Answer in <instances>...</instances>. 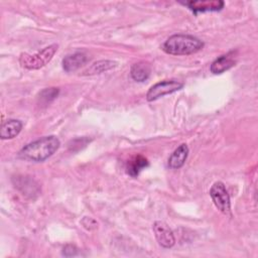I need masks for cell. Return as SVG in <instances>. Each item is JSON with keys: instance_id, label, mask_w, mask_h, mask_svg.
Listing matches in <instances>:
<instances>
[{"instance_id": "obj_10", "label": "cell", "mask_w": 258, "mask_h": 258, "mask_svg": "<svg viewBox=\"0 0 258 258\" xmlns=\"http://www.w3.org/2000/svg\"><path fill=\"white\" fill-rule=\"evenodd\" d=\"M22 122L17 119H9L2 123L0 129V137L1 139H12L16 137L21 129H22Z\"/></svg>"}, {"instance_id": "obj_8", "label": "cell", "mask_w": 258, "mask_h": 258, "mask_svg": "<svg viewBox=\"0 0 258 258\" xmlns=\"http://www.w3.org/2000/svg\"><path fill=\"white\" fill-rule=\"evenodd\" d=\"M236 51L232 50L227 52L226 54H223L219 57H217L210 67V71L211 73L218 75V74H222L226 71H228L229 69H231L232 67L235 66L236 63V59L234 58Z\"/></svg>"}, {"instance_id": "obj_2", "label": "cell", "mask_w": 258, "mask_h": 258, "mask_svg": "<svg viewBox=\"0 0 258 258\" xmlns=\"http://www.w3.org/2000/svg\"><path fill=\"white\" fill-rule=\"evenodd\" d=\"M204 41L190 34H173L162 44L164 52L172 55H188L204 47Z\"/></svg>"}, {"instance_id": "obj_11", "label": "cell", "mask_w": 258, "mask_h": 258, "mask_svg": "<svg viewBox=\"0 0 258 258\" xmlns=\"http://www.w3.org/2000/svg\"><path fill=\"white\" fill-rule=\"evenodd\" d=\"M188 155V147L186 144H180L169 156L167 164L171 169H178L183 166Z\"/></svg>"}, {"instance_id": "obj_6", "label": "cell", "mask_w": 258, "mask_h": 258, "mask_svg": "<svg viewBox=\"0 0 258 258\" xmlns=\"http://www.w3.org/2000/svg\"><path fill=\"white\" fill-rule=\"evenodd\" d=\"M152 229H153L155 239L161 247L168 249L175 244V238H174L173 232L168 227V225L165 224L164 222L162 221L154 222Z\"/></svg>"}, {"instance_id": "obj_7", "label": "cell", "mask_w": 258, "mask_h": 258, "mask_svg": "<svg viewBox=\"0 0 258 258\" xmlns=\"http://www.w3.org/2000/svg\"><path fill=\"white\" fill-rule=\"evenodd\" d=\"M184 6L188 7L196 15L200 12H215L224 8L225 3L222 0H206V1H187L181 2Z\"/></svg>"}, {"instance_id": "obj_15", "label": "cell", "mask_w": 258, "mask_h": 258, "mask_svg": "<svg viewBox=\"0 0 258 258\" xmlns=\"http://www.w3.org/2000/svg\"><path fill=\"white\" fill-rule=\"evenodd\" d=\"M58 93H59L58 88H46V89H44L43 91L40 92L39 98L42 102L49 103L57 97Z\"/></svg>"}, {"instance_id": "obj_3", "label": "cell", "mask_w": 258, "mask_h": 258, "mask_svg": "<svg viewBox=\"0 0 258 258\" xmlns=\"http://www.w3.org/2000/svg\"><path fill=\"white\" fill-rule=\"evenodd\" d=\"M57 47L58 45L53 43L32 54L26 52L21 53L19 56V63L21 67L27 70H38L47 64L52 59L54 53L57 50Z\"/></svg>"}, {"instance_id": "obj_16", "label": "cell", "mask_w": 258, "mask_h": 258, "mask_svg": "<svg viewBox=\"0 0 258 258\" xmlns=\"http://www.w3.org/2000/svg\"><path fill=\"white\" fill-rule=\"evenodd\" d=\"M79 254V249L72 244H68L62 249V255L66 257H74Z\"/></svg>"}, {"instance_id": "obj_17", "label": "cell", "mask_w": 258, "mask_h": 258, "mask_svg": "<svg viewBox=\"0 0 258 258\" xmlns=\"http://www.w3.org/2000/svg\"><path fill=\"white\" fill-rule=\"evenodd\" d=\"M82 225L87 230H93V229H96L98 227V223L91 217H85L82 220Z\"/></svg>"}, {"instance_id": "obj_5", "label": "cell", "mask_w": 258, "mask_h": 258, "mask_svg": "<svg viewBox=\"0 0 258 258\" xmlns=\"http://www.w3.org/2000/svg\"><path fill=\"white\" fill-rule=\"evenodd\" d=\"M211 199L216 206V208L222 212L223 214L227 215L231 212V202L230 196L225 184L222 181H216L211 189H210Z\"/></svg>"}, {"instance_id": "obj_9", "label": "cell", "mask_w": 258, "mask_h": 258, "mask_svg": "<svg viewBox=\"0 0 258 258\" xmlns=\"http://www.w3.org/2000/svg\"><path fill=\"white\" fill-rule=\"evenodd\" d=\"M88 60L87 55L84 52H75L63 57L61 63L62 69L67 73H72L84 66Z\"/></svg>"}, {"instance_id": "obj_1", "label": "cell", "mask_w": 258, "mask_h": 258, "mask_svg": "<svg viewBox=\"0 0 258 258\" xmlns=\"http://www.w3.org/2000/svg\"><path fill=\"white\" fill-rule=\"evenodd\" d=\"M59 146L60 141L56 136H44L22 147L18 152V157L28 161L42 162L55 153Z\"/></svg>"}, {"instance_id": "obj_13", "label": "cell", "mask_w": 258, "mask_h": 258, "mask_svg": "<svg viewBox=\"0 0 258 258\" xmlns=\"http://www.w3.org/2000/svg\"><path fill=\"white\" fill-rule=\"evenodd\" d=\"M148 165H149L148 160L144 156L136 155L132 157L130 160H128L126 165V171L130 176L136 177L140 173V171L143 168L147 167Z\"/></svg>"}, {"instance_id": "obj_12", "label": "cell", "mask_w": 258, "mask_h": 258, "mask_svg": "<svg viewBox=\"0 0 258 258\" xmlns=\"http://www.w3.org/2000/svg\"><path fill=\"white\" fill-rule=\"evenodd\" d=\"M151 73V68L149 66V63L145 62V61H140V62H136L131 67L130 70V75L131 78L136 81V82H144L146 81Z\"/></svg>"}, {"instance_id": "obj_14", "label": "cell", "mask_w": 258, "mask_h": 258, "mask_svg": "<svg viewBox=\"0 0 258 258\" xmlns=\"http://www.w3.org/2000/svg\"><path fill=\"white\" fill-rule=\"evenodd\" d=\"M117 67V62L113 60H108V59H103V60H98L94 62L91 67H89L88 70L85 71L84 75H97V74H102L104 72H107L113 68Z\"/></svg>"}, {"instance_id": "obj_4", "label": "cell", "mask_w": 258, "mask_h": 258, "mask_svg": "<svg viewBox=\"0 0 258 258\" xmlns=\"http://www.w3.org/2000/svg\"><path fill=\"white\" fill-rule=\"evenodd\" d=\"M183 88V83L177 80H165L154 84L146 94V100L149 102L155 101L165 95L172 94Z\"/></svg>"}]
</instances>
